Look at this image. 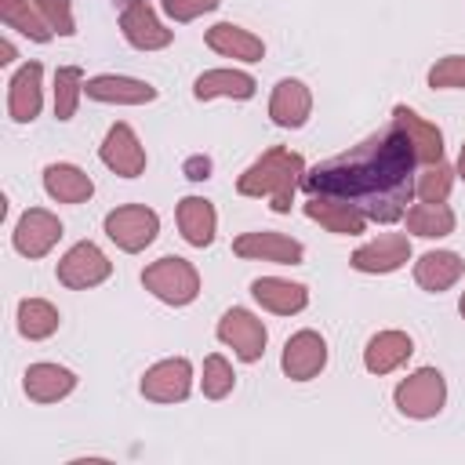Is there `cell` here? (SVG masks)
<instances>
[{"mask_svg": "<svg viewBox=\"0 0 465 465\" xmlns=\"http://www.w3.org/2000/svg\"><path fill=\"white\" fill-rule=\"evenodd\" d=\"M0 22H4L7 29H18L22 36H29V40H36V44H47V40L54 36V29H51L47 18L40 15V7L29 4V0H0Z\"/></svg>", "mask_w": 465, "mask_h": 465, "instance_id": "28", "label": "cell"}, {"mask_svg": "<svg viewBox=\"0 0 465 465\" xmlns=\"http://www.w3.org/2000/svg\"><path fill=\"white\" fill-rule=\"evenodd\" d=\"M84 73H80V65H62L58 73H54V116L58 120H73V113H76V102H80V94H84Z\"/></svg>", "mask_w": 465, "mask_h": 465, "instance_id": "31", "label": "cell"}, {"mask_svg": "<svg viewBox=\"0 0 465 465\" xmlns=\"http://www.w3.org/2000/svg\"><path fill=\"white\" fill-rule=\"evenodd\" d=\"M189 385H193V367L185 356L160 360L142 374V396L153 403H178L189 396Z\"/></svg>", "mask_w": 465, "mask_h": 465, "instance_id": "7", "label": "cell"}, {"mask_svg": "<svg viewBox=\"0 0 465 465\" xmlns=\"http://www.w3.org/2000/svg\"><path fill=\"white\" fill-rule=\"evenodd\" d=\"M407 229L414 236H425V240H440V236H450L454 232V211L447 203H414L407 207Z\"/></svg>", "mask_w": 465, "mask_h": 465, "instance_id": "29", "label": "cell"}, {"mask_svg": "<svg viewBox=\"0 0 465 465\" xmlns=\"http://www.w3.org/2000/svg\"><path fill=\"white\" fill-rule=\"evenodd\" d=\"M120 29H124V40L138 51H160L171 44V29H163L149 7V0H131L124 4L120 11Z\"/></svg>", "mask_w": 465, "mask_h": 465, "instance_id": "12", "label": "cell"}, {"mask_svg": "<svg viewBox=\"0 0 465 465\" xmlns=\"http://www.w3.org/2000/svg\"><path fill=\"white\" fill-rule=\"evenodd\" d=\"M0 54H4V58H0V62H11V58H15V47H11V44H7V40H4V44H0Z\"/></svg>", "mask_w": 465, "mask_h": 465, "instance_id": "38", "label": "cell"}, {"mask_svg": "<svg viewBox=\"0 0 465 465\" xmlns=\"http://www.w3.org/2000/svg\"><path fill=\"white\" fill-rule=\"evenodd\" d=\"M251 294L262 309H269L276 316H291V312H302L309 305V291L302 283H291L280 276H258L251 283Z\"/></svg>", "mask_w": 465, "mask_h": 465, "instance_id": "17", "label": "cell"}, {"mask_svg": "<svg viewBox=\"0 0 465 465\" xmlns=\"http://www.w3.org/2000/svg\"><path fill=\"white\" fill-rule=\"evenodd\" d=\"M411 352H414V345H411V338H407L403 331H378V334L367 341V349H363V363H367L371 374H389V371H396Z\"/></svg>", "mask_w": 465, "mask_h": 465, "instance_id": "25", "label": "cell"}, {"mask_svg": "<svg viewBox=\"0 0 465 465\" xmlns=\"http://www.w3.org/2000/svg\"><path fill=\"white\" fill-rule=\"evenodd\" d=\"M461 272H465V262H461L454 251H425V254L414 262V280H418V287H425V291H432V294L454 287V283L461 280Z\"/></svg>", "mask_w": 465, "mask_h": 465, "instance_id": "22", "label": "cell"}, {"mask_svg": "<svg viewBox=\"0 0 465 465\" xmlns=\"http://www.w3.org/2000/svg\"><path fill=\"white\" fill-rule=\"evenodd\" d=\"M218 4H222V0H160L163 15L174 18V22H193V18H200L203 11H214Z\"/></svg>", "mask_w": 465, "mask_h": 465, "instance_id": "36", "label": "cell"}, {"mask_svg": "<svg viewBox=\"0 0 465 465\" xmlns=\"http://www.w3.org/2000/svg\"><path fill=\"white\" fill-rule=\"evenodd\" d=\"M458 309H461V316H465V294H461V302H458Z\"/></svg>", "mask_w": 465, "mask_h": 465, "instance_id": "40", "label": "cell"}, {"mask_svg": "<svg viewBox=\"0 0 465 465\" xmlns=\"http://www.w3.org/2000/svg\"><path fill=\"white\" fill-rule=\"evenodd\" d=\"M214 225H218V214L211 207V200L203 196H185L178 203V229L182 236L193 243V247H207L214 240Z\"/></svg>", "mask_w": 465, "mask_h": 465, "instance_id": "26", "label": "cell"}, {"mask_svg": "<svg viewBox=\"0 0 465 465\" xmlns=\"http://www.w3.org/2000/svg\"><path fill=\"white\" fill-rule=\"evenodd\" d=\"M73 385H76V374L69 367H58V363H33L22 378L25 396L36 403H54V400L69 396Z\"/></svg>", "mask_w": 465, "mask_h": 465, "instance_id": "20", "label": "cell"}, {"mask_svg": "<svg viewBox=\"0 0 465 465\" xmlns=\"http://www.w3.org/2000/svg\"><path fill=\"white\" fill-rule=\"evenodd\" d=\"M458 178H465V145H461V156H458V171H454Z\"/></svg>", "mask_w": 465, "mask_h": 465, "instance_id": "39", "label": "cell"}, {"mask_svg": "<svg viewBox=\"0 0 465 465\" xmlns=\"http://www.w3.org/2000/svg\"><path fill=\"white\" fill-rule=\"evenodd\" d=\"M156 229H160V218L145 203H124V207H116V211L105 214V236L120 251H127V254L149 247L156 240Z\"/></svg>", "mask_w": 465, "mask_h": 465, "instance_id": "5", "label": "cell"}, {"mask_svg": "<svg viewBox=\"0 0 465 465\" xmlns=\"http://www.w3.org/2000/svg\"><path fill=\"white\" fill-rule=\"evenodd\" d=\"M102 163L120 178H138L145 171V149L131 124H113L102 142Z\"/></svg>", "mask_w": 465, "mask_h": 465, "instance_id": "10", "label": "cell"}, {"mask_svg": "<svg viewBox=\"0 0 465 465\" xmlns=\"http://www.w3.org/2000/svg\"><path fill=\"white\" fill-rule=\"evenodd\" d=\"M302 174H305L302 156L283 145H272L240 174L236 189H240V196H269V207L276 214H287L294 189L302 185Z\"/></svg>", "mask_w": 465, "mask_h": 465, "instance_id": "2", "label": "cell"}, {"mask_svg": "<svg viewBox=\"0 0 465 465\" xmlns=\"http://www.w3.org/2000/svg\"><path fill=\"white\" fill-rule=\"evenodd\" d=\"M392 120L407 131V138H411V145H414V156H418V163H440L443 160V134H440V127L436 124H429V120H421L414 109H407V105H396L392 109Z\"/></svg>", "mask_w": 465, "mask_h": 465, "instance_id": "19", "label": "cell"}, {"mask_svg": "<svg viewBox=\"0 0 465 465\" xmlns=\"http://www.w3.org/2000/svg\"><path fill=\"white\" fill-rule=\"evenodd\" d=\"M203 40H207L211 51H218V54H225V58H240V62H262V54H265V44H262L254 33H247V29H240V25H232V22L211 25Z\"/></svg>", "mask_w": 465, "mask_h": 465, "instance_id": "23", "label": "cell"}, {"mask_svg": "<svg viewBox=\"0 0 465 465\" xmlns=\"http://www.w3.org/2000/svg\"><path fill=\"white\" fill-rule=\"evenodd\" d=\"M429 87H465V54H447L429 69Z\"/></svg>", "mask_w": 465, "mask_h": 465, "instance_id": "34", "label": "cell"}, {"mask_svg": "<svg viewBox=\"0 0 465 465\" xmlns=\"http://www.w3.org/2000/svg\"><path fill=\"white\" fill-rule=\"evenodd\" d=\"M40 7V15L47 18V25L58 33V36H73V11H69V0H33Z\"/></svg>", "mask_w": 465, "mask_h": 465, "instance_id": "35", "label": "cell"}, {"mask_svg": "<svg viewBox=\"0 0 465 465\" xmlns=\"http://www.w3.org/2000/svg\"><path fill=\"white\" fill-rule=\"evenodd\" d=\"M44 189L58 203H84L94 193V182L76 163H47L44 167Z\"/></svg>", "mask_w": 465, "mask_h": 465, "instance_id": "21", "label": "cell"}, {"mask_svg": "<svg viewBox=\"0 0 465 465\" xmlns=\"http://www.w3.org/2000/svg\"><path fill=\"white\" fill-rule=\"evenodd\" d=\"M450 185H454V171L440 160V163H429V171H425V174H418L414 193H418L425 203H443V200H447V193H450Z\"/></svg>", "mask_w": 465, "mask_h": 465, "instance_id": "32", "label": "cell"}, {"mask_svg": "<svg viewBox=\"0 0 465 465\" xmlns=\"http://www.w3.org/2000/svg\"><path fill=\"white\" fill-rule=\"evenodd\" d=\"M232 254L240 258H258V262H276V265H298L305 258V247L283 232H243L232 240Z\"/></svg>", "mask_w": 465, "mask_h": 465, "instance_id": "13", "label": "cell"}, {"mask_svg": "<svg viewBox=\"0 0 465 465\" xmlns=\"http://www.w3.org/2000/svg\"><path fill=\"white\" fill-rule=\"evenodd\" d=\"M58 309L51 305V302H44V298H22L18 302V331H22V338H29V341H40V338H51L54 331H58Z\"/></svg>", "mask_w": 465, "mask_h": 465, "instance_id": "30", "label": "cell"}, {"mask_svg": "<svg viewBox=\"0 0 465 465\" xmlns=\"http://www.w3.org/2000/svg\"><path fill=\"white\" fill-rule=\"evenodd\" d=\"M218 338L243 360V363H254L262 360L265 352V327L254 312L247 309H229L222 320H218Z\"/></svg>", "mask_w": 465, "mask_h": 465, "instance_id": "8", "label": "cell"}, {"mask_svg": "<svg viewBox=\"0 0 465 465\" xmlns=\"http://www.w3.org/2000/svg\"><path fill=\"white\" fill-rule=\"evenodd\" d=\"M411 258V240L403 232H381L378 240L352 251L349 265L360 272H396Z\"/></svg>", "mask_w": 465, "mask_h": 465, "instance_id": "14", "label": "cell"}, {"mask_svg": "<svg viewBox=\"0 0 465 465\" xmlns=\"http://www.w3.org/2000/svg\"><path fill=\"white\" fill-rule=\"evenodd\" d=\"M312 113V94L302 80H280L269 98V116L280 127H302Z\"/></svg>", "mask_w": 465, "mask_h": 465, "instance_id": "18", "label": "cell"}, {"mask_svg": "<svg viewBox=\"0 0 465 465\" xmlns=\"http://www.w3.org/2000/svg\"><path fill=\"white\" fill-rule=\"evenodd\" d=\"M84 94L94 98V102H116V105H145L156 98V87L145 84V80H134V76H116V73H105V76H91L84 84Z\"/></svg>", "mask_w": 465, "mask_h": 465, "instance_id": "16", "label": "cell"}, {"mask_svg": "<svg viewBox=\"0 0 465 465\" xmlns=\"http://www.w3.org/2000/svg\"><path fill=\"white\" fill-rule=\"evenodd\" d=\"M142 283H145V291H153V294H156L160 302H167V305H189V302L200 294V276H196V269H193L185 258H178V254H167V258L145 265Z\"/></svg>", "mask_w": 465, "mask_h": 465, "instance_id": "3", "label": "cell"}, {"mask_svg": "<svg viewBox=\"0 0 465 465\" xmlns=\"http://www.w3.org/2000/svg\"><path fill=\"white\" fill-rule=\"evenodd\" d=\"M392 396H396L400 414H407V418H432V414L443 411L447 381H443V374L436 367H421L411 378H403Z\"/></svg>", "mask_w": 465, "mask_h": 465, "instance_id": "4", "label": "cell"}, {"mask_svg": "<svg viewBox=\"0 0 465 465\" xmlns=\"http://www.w3.org/2000/svg\"><path fill=\"white\" fill-rule=\"evenodd\" d=\"M58 240H62V222L44 207H29L15 225V251L25 258H44Z\"/></svg>", "mask_w": 465, "mask_h": 465, "instance_id": "9", "label": "cell"}, {"mask_svg": "<svg viewBox=\"0 0 465 465\" xmlns=\"http://www.w3.org/2000/svg\"><path fill=\"white\" fill-rule=\"evenodd\" d=\"M414 145L407 131L389 120L381 131L367 134L349 153H338L302 174V189L309 196L338 200L356 207L367 222L392 225L407 214L414 196Z\"/></svg>", "mask_w": 465, "mask_h": 465, "instance_id": "1", "label": "cell"}, {"mask_svg": "<svg viewBox=\"0 0 465 465\" xmlns=\"http://www.w3.org/2000/svg\"><path fill=\"white\" fill-rule=\"evenodd\" d=\"M40 80H44V65H40V62H25V65L11 76V84H7V116H11L15 124L36 120L40 102H44Z\"/></svg>", "mask_w": 465, "mask_h": 465, "instance_id": "15", "label": "cell"}, {"mask_svg": "<svg viewBox=\"0 0 465 465\" xmlns=\"http://www.w3.org/2000/svg\"><path fill=\"white\" fill-rule=\"evenodd\" d=\"M254 76L251 73H240V69H207L196 76L193 84V94L200 102L207 98H251L254 94Z\"/></svg>", "mask_w": 465, "mask_h": 465, "instance_id": "24", "label": "cell"}, {"mask_svg": "<svg viewBox=\"0 0 465 465\" xmlns=\"http://www.w3.org/2000/svg\"><path fill=\"white\" fill-rule=\"evenodd\" d=\"M323 363H327V341L316 331H298V334L287 338L283 360H280V367H283L287 378L309 381V378H316L323 371Z\"/></svg>", "mask_w": 465, "mask_h": 465, "instance_id": "11", "label": "cell"}, {"mask_svg": "<svg viewBox=\"0 0 465 465\" xmlns=\"http://www.w3.org/2000/svg\"><path fill=\"white\" fill-rule=\"evenodd\" d=\"M109 272H113L109 258H105L91 240L73 243V247L62 254V262H58V283H65V287H73V291H87V287L102 283Z\"/></svg>", "mask_w": 465, "mask_h": 465, "instance_id": "6", "label": "cell"}, {"mask_svg": "<svg viewBox=\"0 0 465 465\" xmlns=\"http://www.w3.org/2000/svg\"><path fill=\"white\" fill-rule=\"evenodd\" d=\"M305 214H309L312 222H320L323 229L341 232V236H356V232H363V225H367V218H363L356 207L338 203V200H323V196H309Z\"/></svg>", "mask_w": 465, "mask_h": 465, "instance_id": "27", "label": "cell"}, {"mask_svg": "<svg viewBox=\"0 0 465 465\" xmlns=\"http://www.w3.org/2000/svg\"><path fill=\"white\" fill-rule=\"evenodd\" d=\"M232 381H236L232 363H229L225 356L211 352V356L203 360V396H207V400H222V396L232 392Z\"/></svg>", "mask_w": 465, "mask_h": 465, "instance_id": "33", "label": "cell"}, {"mask_svg": "<svg viewBox=\"0 0 465 465\" xmlns=\"http://www.w3.org/2000/svg\"><path fill=\"white\" fill-rule=\"evenodd\" d=\"M185 178H193V182L211 178V160H207V156H189V160H185Z\"/></svg>", "mask_w": 465, "mask_h": 465, "instance_id": "37", "label": "cell"}, {"mask_svg": "<svg viewBox=\"0 0 465 465\" xmlns=\"http://www.w3.org/2000/svg\"><path fill=\"white\" fill-rule=\"evenodd\" d=\"M120 4H131V0H120Z\"/></svg>", "mask_w": 465, "mask_h": 465, "instance_id": "41", "label": "cell"}]
</instances>
